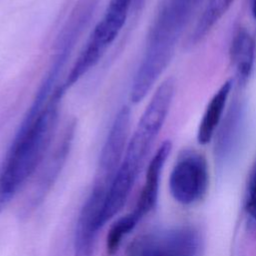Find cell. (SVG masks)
I'll use <instances>...</instances> for the list:
<instances>
[{
	"instance_id": "6",
	"label": "cell",
	"mask_w": 256,
	"mask_h": 256,
	"mask_svg": "<svg viewBox=\"0 0 256 256\" xmlns=\"http://www.w3.org/2000/svg\"><path fill=\"white\" fill-rule=\"evenodd\" d=\"M200 248L199 232L179 226L140 236L131 244L128 256H198Z\"/></svg>"
},
{
	"instance_id": "15",
	"label": "cell",
	"mask_w": 256,
	"mask_h": 256,
	"mask_svg": "<svg viewBox=\"0 0 256 256\" xmlns=\"http://www.w3.org/2000/svg\"><path fill=\"white\" fill-rule=\"evenodd\" d=\"M252 15L256 19V0H252Z\"/></svg>"
},
{
	"instance_id": "2",
	"label": "cell",
	"mask_w": 256,
	"mask_h": 256,
	"mask_svg": "<svg viewBox=\"0 0 256 256\" xmlns=\"http://www.w3.org/2000/svg\"><path fill=\"white\" fill-rule=\"evenodd\" d=\"M201 0H162L149 30L143 58L132 82L130 98L140 102L172 60L177 44Z\"/></svg>"
},
{
	"instance_id": "5",
	"label": "cell",
	"mask_w": 256,
	"mask_h": 256,
	"mask_svg": "<svg viewBox=\"0 0 256 256\" xmlns=\"http://www.w3.org/2000/svg\"><path fill=\"white\" fill-rule=\"evenodd\" d=\"M209 186V169L205 156L195 150H186L177 158L169 177L173 199L182 205L200 201Z\"/></svg>"
},
{
	"instance_id": "9",
	"label": "cell",
	"mask_w": 256,
	"mask_h": 256,
	"mask_svg": "<svg viewBox=\"0 0 256 256\" xmlns=\"http://www.w3.org/2000/svg\"><path fill=\"white\" fill-rule=\"evenodd\" d=\"M171 149V142L168 140L164 141L158 147L157 151L148 164L144 185L133 211L129 213V215L137 224L156 206L162 171L170 155Z\"/></svg>"
},
{
	"instance_id": "1",
	"label": "cell",
	"mask_w": 256,
	"mask_h": 256,
	"mask_svg": "<svg viewBox=\"0 0 256 256\" xmlns=\"http://www.w3.org/2000/svg\"><path fill=\"white\" fill-rule=\"evenodd\" d=\"M64 93L58 87L41 114L27 128L17 131L0 167V213L35 173L49 152Z\"/></svg>"
},
{
	"instance_id": "11",
	"label": "cell",
	"mask_w": 256,
	"mask_h": 256,
	"mask_svg": "<svg viewBox=\"0 0 256 256\" xmlns=\"http://www.w3.org/2000/svg\"><path fill=\"white\" fill-rule=\"evenodd\" d=\"M232 84V80L225 81L209 100L197 129V140L200 144L209 143L216 135L228 103Z\"/></svg>"
},
{
	"instance_id": "4",
	"label": "cell",
	"mask_w": 256,
	"mask_h": 256,
	"mask_svg": "<svg viewBox=\"0 0 256 256\" xmlns=\"http://www.w3.org/2000/svg\"><path fill=\"white\" fill-rule=\"evenodd\" d=\"M134 0H110L102 19L97 23L85 47L61 87L66 91L91 70L122 30Z\"/></svg>"
},
{
	"instance_id": "10",
	"label": "cell",
	"mask_w": 256,
	"mask_h": 256,
	"mask_svg": "<svg viewBox=\"0 0 256 256\" xmlns=\"http://www.w3.org/2000/svg\"><path fill=\"white\" fill-rule=\"evenodd\" d=\"M73 135L74 123H71V125H67V127L64 129L61 137L56 142L54 149L49 154L47 153L44 161L41 164L43 167L37 182V187L34 188L32 197L30 199V206L32 208L43 201L46 194L51 189V186L57 179L69 153Z\"/></svg>"
},
{
	"instance_id": "8",
	"label": "cell",
	"mask_w": 256,
	"mask_h": 256,
	"mask_svg": "<svg viewBox=\"0 0 256 256\" xmlns=\"http://www.w3.org/2000/svg\"><path fill=\"white\" fill-rule=\"evenodd\" d=\"M130 117L131 112L128 106H123L117 113L100 153L96 182L110 185L128 144Z\"/></svg>"
},
{
	"instance_id": "13",
	"label": "cell",
	"mask_w": 256,
	"mask_h": 256,
	"mask_svg": "<svg viewBox=\"0 0 256 256\" xmlns=\"http://www.w3.org/2000/svg\"><path fill=\"white\" fill-rule=\"evenodd\" d=\"M235 0H207L190 36L191 44L203 40L228 12Z\"/></svg>"
},
{
	"instance_id": "7",
	"label": "cell",
	"mask_w": 256,
	"mask_h": 256,
	"mask_svg": "<svg viewBox=\"0 0 256 256\" xmlns=\"http://www.w3.org/2000/svg\"><path fill=\"white\" fill-rule=\"evenodd\" d=\"M108 187L95 183L79 212L74 234V256H93L96 237L102 228L101 214Z\"/></svg>"
},
{
	"instance_id": "3",
	"label": "cell",
	"mask_w": 256,
	"mask_h": 256,
	"mask_svg": "<svg viewBox=\"0 0 256 256\" xmlns=\"http://www.w3.org/2000/svg\"><path fill=\"white\" fill-rule=\"evenodd\" d=\"M96 3L97 0H80L75 6L57 38L55 53L49 70L18 130L27 128L41 114L51 100L57 89H54V86L70 57L77 39L93 15Z\"/></svg>"
},
{
	"instance_id": "14",
	"label": "cell",
	"mask_w": 256,
	"mask_h": 256,
	"mask_svg": "<svg viewBox=\"0 0 256 256\" xmlns=\"http://www.w3.org/2000/svg\"><path fill=\"white\" fill-rule=\"evenodd\" d=\"M245 210L247 214L256 222V163L252 169L247 184Z\"/></svg>"
},
{
	"instance_id": "12",
	"label": "cell",
	"mask_w": 256,
	"mask_h": 256,
	"mask_svg": "<svg viewBox=\"0 0 256 256\" xmlns=\"http://www.w3.org/2000/svg\"><path fill=\"white\" fill-rule=\"evenodd\" d=\"M230 61L241 83H245L253 70L256 55L254 36L245 28H239L233 35L230 49Z\"/></svg>"
}]
</instances>
